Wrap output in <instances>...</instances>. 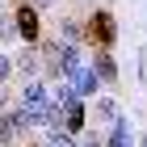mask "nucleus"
Segmentation results:
<instances>
[{"label": "nucleus", "instance_id": "f257e3e1", "mask_svg": "<svg viewBox=\"0 0 147 147\" xmlns=\"http://www.w3.org/2000/svg\"><path fill=\"white\" fill-rule=\"evenodd\" d=\"M76 67H80V46H71V42H51L46 46V76L51 80H71Z\"/></svg>", "mask_w": 147, "mask_h": 147}, {"label": "nucleus", "instance_id": "f03ea898", "mask_svg": "<svg viewBox=\"0 0 147 147\" xmlns=\"http://www.w3.org/2000/svg\"><path fill=\"white\" fill-rule=\"evenodd\" d=\"M84 38H92L97 46H105V51H109V46H113V38H118V25H113V17H109L105 9H97V13L88 17V25H84Z\"/></svg>", "mask_w": 147, "mask_h": 147}, {"label": "nucleus", "instance_id": "7ed1b4c3", "mask_svg": "<svg viewBox=\"0 0 147 147\" xmlns=\"http://www.w3.org/2000/svg\"><path fill=\"white\" fill-rule=\"evenodd\" d=\"M13 25H17V38L25 46H38V9L34 4H21L17 17H13Z\"/></svg>", "mask_w": 147, "mask_h": 147}, {"label": "nucleus", "instance_id": "20e7f679", "mask_svg": "<svg viewBox=\"0 0 147 147\" xmlns=\"http://www.w3.org/2000/svg\"><path fill=\"white\" fill-rule=\"evenodd\" d=\"M67 84H71V92H76V97H92V92L101 88L97 71H92V67H84V63H80V67L71 71V80H67Z\"/></svg>", "mask_w": 147, "mask_h": 147}, {"label": "nucleus", "instance_id": "39448f33", "mask_svg": "<svg viewBox=\"0 0 147 147\" xmlns=\"http://www.w3.org/2000/svg\"><path fill=\"white\" fill-rule=\"evenodd\" d=\"M92 71H97V80H101V84H113V80H118V63H113L109 51H101V55L92 59Z\"/></svg>", "mask_w": 147, "mask_h": 147}, {"label": "nucleus", "instance_id": "423d86ee", "mask_svg": "<svg viewBox=\"0 0 147 147\" xmlns=\"http://www.w3.org/2000/svg\"><path fill=\"white\" fill-rule=\"evenodd\" d=\"M13 67L21 71L25 80H38V51H34V46H30V51H21V55H17V63H13Z\"/></svg>", "mask_w": 147, "mask_h": 147}, {"label": "nucleus", "instance_id": "0eeeda50", "mask_svg": "<svg viewBox=\"0 0 147 147\" xmlns=\"http://www.w3.org/2000/svg\"><path fill=\"white\" fill-rule=\"evenodd\" d=\"M59 34H63L59 42H71V46H80V42H84V25H80V21H71V17H63V21H59Z\"/></svg>", "mask_w": 147, "mask_h": 147}, {"label": "nucleus", "instance_id": "6e6552de", "mask_svg": "<svg viewBox=\"0 0 147 147\" xmlns=\"http://www.w3.org/2000/svg\"><path fill=\"white\" fill-rule=\"evenodd\" d=\"M46 147H76V135H67L63 126H51V135H46Z\"/></svg>", "mask_w": 147, "mask_h": 147}, {"label": "nucleus", "instance_id": "1a4fd4ad", "mask_svg": "<svg viewBox=\"0 0 147 147\" xmlns=\"http://www.w3.org/2000/svg\"><path fill=\"white\" fill-rule=\"evenodd\" d=\"M97 118H105V122H118V101H113V97L97 101Z\"/></svg>", "mask_w": 147, "mask_h": 147}, {"label": "nucleus", "instance_id": "9d476101", "mask_svg": "<svg viewBox=\"0 0 147 147\" xmlns=\"http://www.w3.org/2000/svg\"><path fill=\"white\" fill-rule=\"evenodd\" d=\"M0 38H17V25H13L9 17H0Z\"/></svg>", "mask_w": 147, "mask_h": 147}, {"label": "nucleus", "instance_id": "9b49d317", "mask_svg": "<svg viewBox=\"0 0 147 147\" xmlns=\"http://www.w3.org/2000/svg\"><path fill=\"white\" fill-rule=\"evenodd\" d=\"M9 76H13V59H9V55H0V84H4Z\"/></svg>", "mask_w": 147, "mask_h": 147}, {"label": "nucleus", "instance_id": "f8f14e48", "mask_svg": "<svg viewBox=\"0 0 147 147\" xmlns=\"http://www.w3.org/2000/svg\"><path fill=\"white\" fill-rule=\"evenodd\" d=\"M76 147H105L97 135H84V139H76Z\"/></svg>", "mask_w": 147, "mask_h": 147}, {"label": "nucleus", "instance_id": "ddd939ff", "mask_svg": "<svg viewBox=\"0 0 147 147\" xmlns=\"http://www.w3.org/2000/svg\"><path fill=\"white\" fill-rule=\"evenodd\" d=\"M30 4H34V9H55L59 0H30Z\"/></svg>", "mask_w": 147, "mask_h": 147}, {"label": "nucleus", "instance_id": "4468645a", "mask_svg": "<svg viewBox=\"0 0 147 147\" xmlns=\"http://www.w3.org/2000/svg\"><path fill=\"white\" fill-rule=\"evenodd\" d=\"M4 109H9V97H4V92H0V113H4Z\"/></svg>", "mask_w": 147, "mask_h": 147}]
</instances>
